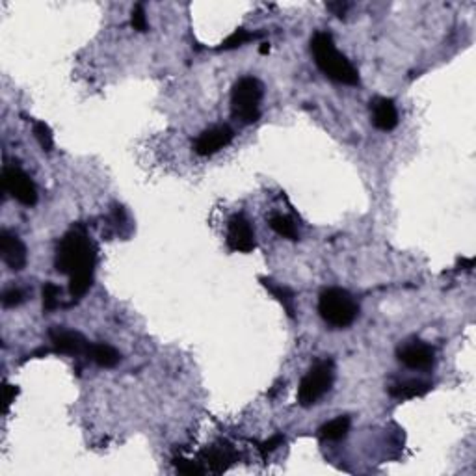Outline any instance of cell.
I'll return each instance as SVG.
<instances>
[{
  "instance_id": "6da1fadb",
  "label": "cell",
  "mask_w": 476,
  "mask_h": 476,
  "mask_svg": "<svg viewBox=\"0 0 476 476\" xmlns=\"http://www.w3.org/2000/svg\"><path fill=\"white\" fill-rule=\"evenodd\" d=\"M54 267L60 274L71 277L93 276L95 267V248L90 238L81 229H71L58 244Z\"/></svg>"
},
{
  "instance_id": "7a4b0ae2",
  "label": "cell",
  "mask_w": 476,
  "mask_h": 476,
  "mask_svg": "<svg viewBox=\"0 0 476 476\" xmlns=\"http://www.w3.org/2000/svg\"><path fill=\"white\" fill-rule=\"evenodd\" d=\"M311 53L314 56V63L328 78L338 82V84H346V86L359 84V73L344 54L338 53L331 33H314L311 38Z\"/></svg>"
},
{
  "instance_id": "3957f363",
  "label": "cell",
  "mask_w": 476,
  "mask_h": 476,
  "mask_svg": "<svg viewBox=\"0 0 476 476\" xmlns=\"http://www.w3.org/2000/svg\"><path fill=\"white\" fill-rule=\"evenodd\" d=\"M319 313L326 324L343 329L353 324V320L359 314V305L350 292L338 286H331L320 294Z\"/></svg>"
},
{
  "instance_id": "277c9868",
  "label": "cell",
  "mask_w": 476,
  "mask_h": 476,
  "mask_svg": "<svg viewBox=\"0 0 476 476\" xmlns=\"http://www.w3.org/2000/svg\"><path fill=\"white\" fill-rule=\"evenodd\" d=\"M262 84L255 76H242L233 86L231 110L233 115L244 125H252L261 118Z\"/></svg>"
},
{
  "instance_id": "5b68a950",
  "label": "cell",
  "mask_w": 476,
  "mask_h": 476,
  "mask_svg": "<svg viewBox=\"0 0 476 476\" xmlns=\"http://www.w3.org/2000/svg\"><path fill=\"white\" fill-rule=\"evenodd\" d=\"M335 380V367L331 359H322L316 361L309 372L305 374L298 387V402L304 408L316 404L322 396L331 389Z\"/></svg>"
},
{
  "instance_id": "8992f818",
  "label": "cell",
  "mask_w": 476,
  "mask_h": 476,
  "mask_svg": "<svg viewBox=\"0 0 476 476\" xmlns=\"http://www.w3.org/2000/svg\"><path fill=\"white\" fill-rule=\"evenodd\" d=\"M2 186L6 194L24 207H33L38 203V188L26 173L17 166H6L2 172Z\"/></svg>"
},
{
  "instance_id": "52a82bcc",
  "label": "cell",
  "mask_w": 476,
  "mask_h": 476,
  "mask_svg": "<svg viewBox=\"0 0 476 476\" xmlns=\"http://www.w3.org/2000/svg\"><path fill=\"white\" fill-rule=\"evenodd\" d=\"M396 357L411 371H428L435 363V350L423 341H408L398 346Z\"/></svg>"
},
{
  "instance_id": "ba28073f",
  "label": "cell",
  "mask_w": 476,
  "mask_h": 476,
  "mask_svg": "<svg viewBox=\"0 0 476 476\" xmlns=\"http://www.w3.org/2000/svg\"><path fill=\"white\" fill-rule=\"evenodd\" d=\"M48 337H51V343L54 346V352L58 353H67V356H88L90 352L91 344L88 343L86 337L78 331H73V329L66 328H58L54 326L51 331H48Z\"/></svg>"
},
{
  "instance_id": "9c48e42d",
  "label": "cell",
  "mask_w": 476,
  "mask_h": 476,
  "mask_svg": "<svg viewBox=\"0 0 476 476\" xmlns=\"http://www.w3.org/2000/svg\"><path fill=\"white\" fill-rule=\"evenodd\" d=\"M227 246L231 252H240V253H249L257 248L252 224H249L244 216L237 214L229 219Z\"/></svg>"
},
{
  "instance_id": "30bf717a",
  "label": "cell",
  "mask_w": 476,
  "mask_h": 476,
  "mask_svg": "<svg viewBox=\"0 0 476 476\" xmlns=\"http://www.w3.org/2000/svg\"><path fill=\"white\" fill-rule=\"evenodd\" d=\"M233 138L234 130L229 125H218V127H212V129L201 133L195 140L194 149L200 157H209V155L218 152L219 149L227 148L229 143L233 142Z\"/></svg>"
},
{
  "instance_id": "8fae6325",
  "label": "cell",
  "mask_w": 476,
  "mask_h": 476,
  "mask_svg": "<svg viewBox=\"0 0 476 476\" xmlns=\"http://www.w3.org/2000/svg\"><path fill=\"white\" fill-rule=\"evenodd\" d=\"M0 255L10 270L19 271L26 267V246L17 234L10 231H0Z\"/></svg>"
},
{
  "instance_id": "7c38bea8",
  "label": "cell",
  "mask_w": 476,
  "mask_h": 476,
  "mask_svg": "<svg viewBox=\"0 0 476 476\" xmlns=\"http://www.w3.org/2000/svg\"><path fill=\"white\" fill-rule=\"evenodd\" d=\"M371 112L372 125H374L378 130L389 133V130L396 129V125H398V110H396V105L393 103V99L378 97V99H374L371 103Z\"/></svg>"
},
{
  "instance_id": "4fadbf2b",
  "label": "cell",
  "mask_w": 476,
  "mask_h": 476,
  "mask_svg": "<svg viewBox=\"0 0 476 476\" xmlns=\"http://www.w3.org/2000/svg\"><path fill=\"white\" fill-rule=\"evenodd\" d=\"M430 389H432V386H430L428 381L402 380L389 387V395L398 398V400H408V398H417V396L426 395Z\"/></svg>"
},
{
  "instance_id": "5bb4252c",
  "label": "cell",
  "mask_w": 476,
  "mask_h": 476,
  "mask_svg": "<svg viewBox=\"0 0 476 476\" xmlns=\"http://www.w3.org/2000/svg\"><path fill=\"white\" fill-rule=\"evenodd\" d=\"M261 283L264 285V289H267V291L283 305V309H285V313L289 314V319H294L296 316L294 292H292L289 286L279 285V283H276L274 279H268V277H261Z\"/></svg>"
},
{
  "instance_id": "9a60e30c",
  "label": "cell",
  "mask_w": 476,
  "mask_h": 476,
  "mask_svg": "<svg viewBox=\"0 0 476 476\" xmlns=\"http://www.w3.org/2000/svg\"><path fill=\"white\" fill-rule=\"evenodd\" d=\"M88 357H90L91 361H95L99 367L114 368L119 363V359H121V353L114 346H110L106 343H93L90 346Z\"/></svg>"
},
{
  "instance_id": "2e32d148",
  "label": "cell",
  "mask_w": 476,
  "mask_h": 476,
  "mask_svg": "<svg viewBox=\"0 0 476 476\" xmlns=\"http://www.w3.org/2000/svg\"><path fill=\"white\" fill-rule=\"evenodd\" d=\"M350 417H337V419L326 423L322 428L319 430L320 438L326 441H341L350 432Z\"/></svg>"
},
{
  "instance_id": "e0dca14e",
  "label": "cell",
  "mask_w": 476,
  "mask_h": 476,
  "mask_svg": "<svg viewBox=\"0 0 476 476\" xmlns=\"http://www.w3.org/2000/svg\"><path fill=\"white\" fill-rule=\"evenodd\" d=\"M203 456H205V460L209 462V465L212 467V471L214 472L225 471L229 467V463L234 460L233 452H231V448L229 447H212L209 448Z\"/></svg>"
},
{
  "instance_id": "ac0fdd59",
  "label": "cell",
  "mask_w": 476,
  "mask_h": 476,
  "mask_svg": "<svg viewBox=\"0 0 476 476\" xmlns=\"http://www.w3.org/2000/svg\"><path fill=\"white\" fill-rule=\"evenodd\" d=\"M270 227L276 231L279 237L289 238V240H298L300 238V233H298V229H296V224L292 222L291 218H286L283 214H274L270 218Z\"/></svg>"
},
{
  "instance_id": "d6986e66",
  "label": "cell",
  "mask_w": 476,
  "mask_h": 476,
  "mask_svg": "<svg viewBox=\"0 0 476 476\" xmlns=\"http://www.w3.org/2000/svg\"><path fill=\"white\" fill-rule=\"evenodd\" d=\"M259 36H261V33H253V32H248V30L238 29V30H234V32L231 33L227 39H225L224 43L219 45V51H233V48H238V47H242V45H246L248 41L257 39Z\"/></svg>"
},
{
  "instance_id": "ffe728a7",
  "label": "cell",
  "mask_w": 476,
  "mask_h": 476,
  "mask_svg": "<svg viewBox=\"0 0 476 476\" xmlns=\"http://www.w3.org/2000/svg\"><path fill=\"white\" fill-rule=\"evenodd\" d=\"M33 136L39 142L41 149L45 152H51L54 148V138H53V130L43 121H33Z\"/></svg>"
},
{
  "instance_id": "44dd1931",
  "label": "cell",
  "mask_w": 476,
  "mask_h": 476,
  "mask_svg": "<svg viewBox=\"0 0 476 476\" xmlns=\"http://www.w3.org/2000/svg\"><path fill=\"white\" fill-rule=\"evenodd\" d=\"M43 311L45 313H51V311H54L58 307V304H60V300H58V296H60V289H58L54 283L47 281L43 285Z\"/></svg>"
},
{
  "instance_id": "7402d4cb",
  "label": "cell",
  "mask_w": 476,
  "mask_h": 476,
  "mask_svg": "<svg viewBox=\"0 0 476 476\" xmlns=\"http://www.w3.org/2000/svg\"><path fill=\"white\" fill-rule=\"evenodd\" d=\"M130 24L138 32H148V17H145V8L142 4H136L130 14Z\"/></svg>"
},
{
  "instance_id": "603a6c76",
  "label": "cell",
  "mask_w": 476,
  "mask_h": 476,
  "mask_svg": "<svg viewBox=\"0 0 476 476\" xmlns=\"http://www.w3.org/2000/svg\"><path fill=\"white\" fill-rule=\"evenodd\" d=\"M23 301L24 292L21 291V289H17V286H11V289L4 291V294H2V305H4V307H17V305H21Z\"/></svg>"
},
{
  "instance_id": "cb8c5ba5",
  "label": "cell",
  "mask_w": 476,
  "mask_h": 476,
  "mask_svg": "<svg viewBox=\"0 0 476 476\" xmlns=\"http://www.w3.org/2000/svg\"><path fill=\"white\" fill-rule=\"evenodd\" d=\"M175 467L179 469V472H182V475H203V469H201L197 463L190 462V460H182V457H179V460H175Z\"/></svg>"
},
{
  "instance_id": "d4e9b609",
  "label": "cell",
  "mask_w": 476,
  "mask_h": 476,
  "mask_svg": "<svg viewBox=\"0 0 476 476\" xmlns=\"http://www.w3.org/2000/svg\"><path fill=\"white\" fill-rule=\"evenodd\" d=\"M283 441H285V438H283L281 433H276L274 438H270L268 441H264V443L261 445V452L262 454L274 452V450H276V448L283 443Z\"/></svg>"
},
{
  "instance_id": "484cf974",
  "label": "cell",
  "mask_w": 476,
  "mask_h": 476,
  "mask_svg": "<svg viewBox=\"0 0 476 476\" xmlns=\"http://www.w3.org/2000/svg\"><path fill=\"white\" fill-rule=\"evenodd\" d=\"M348 8H350V4H346V2H331V4H328V10L333 11L337 17H341V19L344 17V14H346Z\"/></svg>"
},
{
  "instance_id": "4316f807",
  "label": "cell",
  "mask_w": 476,
  "mask_h": 476,
  "mask_svg": "<svg viewBox=\"0 0 476 476\" xmlns=\"http://www.w3.org/2000/svg\"><path fill=\"white\" fill-rule=\"evenodd\" d=\"M15 395H17V387H14V386L6 387V411H8L10 404L14 402Z\"/></svg>"
},
{
  "instance_id": "83f0119b",
  "label": "cell",
  "mask_w": 476,
  "mask_h": 476,
  "mask_svg": "<svg viewBox=\"0 0 476 476\" xmlns=\"http://www.w3.org/2000/svg\"><path fill=\"white\" fill-rule=\"evenodd\" d=\"M259 53H261V54H268V53H270V45L262 43L261 48H259Z\"/></svg>"
}]
</instances>
